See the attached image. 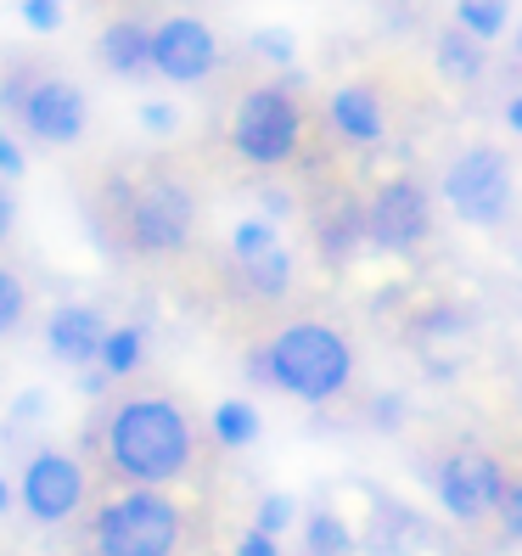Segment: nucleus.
<instances>
[{
    "label": "nucleus",
    "instance_id": "obj_33",
    "mask_svg": "<svg viewBox=\"0 0 522 556\" xmlns=\"http://www.w3.org/2000/svg\"><path fill=\"white\" fill-rule=\"evenodd\" d=\"M12 506V489H7V478H0V511H7Z\"/></svg>",
    "mask_w": 522,
    "mask_h": 556
},
{
    "label": "nucleus",
    "instance_id": "obj_34",
    "mask_svg": "<svg viewBox=\"0 0 522 556\" xmlns=\"http://www.w3.org/2000/svg\"><path fill=\"white\" fill-rule=\"evenodd\" d=\"M517 46H522V35H517Z\"/></svg>",
    "mask_w": 522,
    "mask_h": 556
},
{
    "label": "nucleus",
    "instance_id": "obj_9",
    "mask_svg": "<svg viewBox=\"0 0 522 556\" xmlns=\"http://www.w3.org/2000/svg\"><path fill=\"white\" fill-rule=\"evenodd\" d=\"M152 68L175 85H198L219 68V35L203 17H163L152 28Z\"/></svg>",
    "mask_w": 522,
    "mask_h": 556
},
{
    "label": "nucleus",
    "instance_id": "obj_26",
    "mask_svg": "<svg viewBox=\"0 0 522 556\" xmlns=\"http://www.w3.org/2000/svg\"><path fill=\"white\" fill-rule=\"evenodd\" d=\"M23 23L40 28V35H51V28L62 23V7H56V0H23Z\"/></svg>",
    "mask_w": 522,
    "mask_h": 556
},
{
    "label": "nucleus",
    "instance_id": "obj_7",
    "mask_svg": "<svg viewBox=\"0 0 522 556\" xmlns=\"http://www.w3.org/2000/svg\"><path fill=\"white\" fill-rule=\"evenodd\" d=\"M500 501H506V472L488 450H455L438 467V506L455 522H478L500 511Z\"/></svg>",
    "mask_w": 522,
    "mask_h": 556
},
{
    "label": "nucleus",
    "instance_id": "obj_30",
    "mask_svg": "<svg viewBox=\"0 0 522 556\" xmlns=\"http://www.w3.org/2000/svg\"><path fill=\"white\" fill-rule=\"evenodd\" d=\"M141 124H147V129H175V108L147 102V108H141Z\"/></svg>",
    "mask_w": 522,
    "mask_h": 556
},
{
    "label": "nucleus",
    "instance_id": "obj_27",
    "mask_svg": "<svg viewBox=\"0 0 522 556\" xmlns=\"http://www.w3.org/2000/svg\"><path fill=\"white\" fill-rule=\"evenodd\" d=\"M500 522H506V534H511V540H522V478H517V483H506Z\"/></svg>",
    "mask_w": 522,
    "mask_h": 556
},
{
    "label": "nucleus",
    "instance_id": "obj_6",
    "mask_svg": "<svg viewBox=\"0 0 522 556\" xmlns=\"http://www.w3.org/2000/svg\"><path fill=\"white\" fill-rule=\"evenodd\" d=\"M191 219H198V203L180 180H152L136 203H129V248L141 253H180L191 242Z\"/></svg>",
    "mask_w": 522,
    "mask_h": 556
},
{
    "label": "nucleus",
    "instance_id": "obj_21",
    "mask_svg": "<svg viewBox=\"0 0 522 556\" xmlns=\"http://www.w3.org/2000/svg\"><path fill=\"white\" fill-rule=\"evenodd\" d=\"M360 231H371V219L360 214V208H354V203H343L332 219H326V231H320V242H326V253H348L354 242H360Z\"/></svg>",
    "mask_w": 522,
    "mask_h": 556
},
{
    "label": "nucleus",
    "instance_id": "obj_29",
    "mask_svg": "<svg viewBox=\"0 0 522 556\" xmlns=\"http://www.w3.org/2000/svg\"><path fill=\"white\" fill-rule=\"evenodd\" d=\"M237 556H281V545H276L270 534H258V529H247V534L237 540Z\"/></svg>",
    "mask_w": 522,
    "mask_h": 556
},
{
    "label": "nucleus",
    "instance_id": "obj_25",
    "mask_svg": "<svg viewBox=\"0 0 522 556\" xmlns=\"http://www.w3.org/2000/svg\"><path fill=\"white\" fill-rule=\"evenodd\" d=\"M253 51H265L270 62H292V51H298V46H292L287 28H258V35H253Z\"/></svg>",
    "mask_w": 522,
    "mask_h": 556
},
{
    "label": "nucleus",
    "instance_id": "obj_18",
    "mask_svg": "<svg viewBox=\"0 0 522 556\" xmlns=\"http://www.w3.org/2000/svg\"><path fill=\"white\" fill-rule=\"evenodd\" d=\"M304 545H309V556H348V551H354V534H348L343 517L315 511V517L304 522Z\"/></svg>",
    "mask_w": 522,
    "mask_h": 556
},
{
    "label": "nucleus",
    "instance_id": "obj_4",
    "mask_svg": "<svg viewBox=\"0 0 522 556\" xmlns=\"http://www.w3.org/2000/svg\"><path fill=\"white\" fill-rule=\"evenodd\" d=\"M304 136V108L292 102L287 85H253L242 102H237V124H231V141L247 163H287L298 152Z\"/></svg>",
    "mask_w": 522,
    "mask_h": 556
},
{
    "label": "nucleus",
    "instance_id": "obj_10",
    "mask_svg": "<svg viewBox=\"0 0 522 556\" xmlns=\"http://www.w3.org/2000/svg\"><path fill=\"white\" fill-rule=\"evenodd\" d=\"M366 219H371V237H377L387 253H410V248H421V242H428V231H433L428 191H421L410 175L387 180V186L377 191V198H371Z\"/></svg>",
    "mask_w": 522,
    "mask_h": 556
},
{
    "label": "nucleus",
    "instance_id": "obj_11",
    "mask_svg": "<svg viewBox=\"0 0 522 556\" xmlns=\"http://www.w3.org/2000/svg\"><path fill=\"white\" fill-rule=\"evenodd\" d=\"M85 90L68 85V79H40L35 90H28V102H23V124H28V136L35 141H51V147H68L85 136Z\"/></svg>",
    "mask_w": 522,
    "mask_h": 556
},
{
    "label": "nucleus",
    "instance_id": "obj_3",
    "mask_svg": "<svg viewBox=\"0 0 522 556\" xmlns=\"http://www.w3.org/2000/svg\"><path fill=\"white\" fill-rule=\"evenodd\" d=\"M180 506L163 489H129L96 511V556H175L180 551Z\"/></svg>",
    "mask_w": 522,
    "mask_h": 556
},
{
    "label": "nucleus",
    "instance_id": "obj_14",
    "mask_svg": "<svg viewBox=\"0 0 522 556\" xmlns=\"http://www.w3.org/2000/svg\"><path fill=\"white\" fill-rule=\"evenodd\" d=\"M332 124L343 129L348 141H377L382 136V102H377V90H366V85H343L338 96H332Z\"/></svg>",
    "mask_w": 522,
    "mask_h": 556
},
{
    "label": "nucleus",
    "instance_id": "obj_32",
    "mask_svg": "<svg viewBox=\"0 0 522 556\" xmlns=\"http://www.w3.org/2000/svg\"><path fill=\"white\" fill-rule=\"evenodd\" d=\"M506 118H511V129H522V96H517V102L506 108Z\"/></svg>",
    "mask_w": 522,
    "mask_h": 556
},
{
    "label": "nucleus",
    "instance_id": "obj_12",
    "mask_svg": "<svg viewBox=\"0 0 522 556\" xmlns=\"http://www.w3.org/2000/svg\"><path fill=\"white\" fill-rule=\"evenodd\" d=\"M46 343H51L56 359H68V366H90V359H102L107 320L96 315L90 304H62V309L46 320Z\"/></svg>",
    "mask_w": 522,
    "mask_h": 556
},
{
    "label": "nucleus",
    "instance_id": "obj_28",
    "mask_svg": "<svg viewBox=\"0 0 522 556\" xmlns=\"http://www.w3.org/2000/svg\"><path fill=\"white\" fill-rule=\"evenodd\" d=\"M28 169V163H23V152H17V141L7 136V129H0V175H7V180H17Z\"/></svg>",
    "mask_w": 522,
    "mask_h": 556
},
{
    "label": "nucleus",
    "instance_id": "obj_20",
    "mask_svg": "<svg viewBox=\"0 0 522 556\" xmlns=\"http://www.w3.org/2000/svg\"><path fill=\"white\" fill-rule=\"evenodd\" d=\"M141 366V332L136 326H118V332H107V343H102V371L107 377H129Z\"/></svg>",
    "mask_w": 522,
    "mask_h": 556
},
{
    "label": "nucleus",
    "instance_id": "obj_24",
    "mask_svg": "<svg viewBox=\"0 0 522 556\" xmlns=\"http://www.w3.org/2000/svg\"><path fill=\"white\" fill-rule=\"evenodd\" d=\"M292 517H298V511H292V501H287V495H265V501H258V517H253V529L276 540V534L287 529Z\"/></svg>",
    "mask_w": 522,
    "mask_h": 556
},
{
    "label": "nucleus",
    "instance_id": "obj_22",
    "mask_svg": "<svg viewBox=\"0 0 522 556\" xmlns=\"http://www.w3.org/2000/svg\"><path fill=\"white\" fill-rule=\"evenodd\" d=\"M231 248H237L242 265H253V258H265V253L276 248V231H270L265 219H242V225H237V237H231Z\"/></svg>",
    "mask_w": 522,
    "mask_h": 556
},
{
    "label": "nucleus",
    "instance_id": "obj_2",
    "mask_svg": "<svg viewBox=\"0 0 522 556\" xmlns=\"http://www.w3.org/2000/svg\"><path fill=\"white\" fill-rule=\"evenodd\" d=\"M265 359H270V382L287 388V394H298V400H309V405L338 400L348 388V377H354L348 338L332 332V326H320V320H298V326H287V332H276Z\"/></svg>",
    "mask_w": 522,
    "mask_h": 556
},
{
    "label": "nucleus",
    "instance_id": "obj_15",
    "mask_svg": "<svg viewBox=\"0 0 522 556\" xmlns=\"http://www.w3.org/2000/svg\"><path fill=\"white\" fill-rule=\"evenodd\" d=\"M438 68L449 79H478L483 74V40H472L467 28H444L438 35Z\"/></svg>",
    "mask_w": 522,
    "mask_h": 556
},
{
    "label": "nucleus",
    "instance_id": "obj_17",
    "mask_svg": "<svg viewBox=\"0 0 522 556\" xmlns=\"http://www.w3.org/2000/svg\"><path fill=\"white\" fill-rule=\"evenodd\" d=\"M242 270H247V287L258 292V299H281V292L292 287V253L270 248L265 258H253V265H242Z\"/></svg>",
    "mask_w": 522,
    "mask_h": 556
},
{
    "label": "nucleus",
    "instance_id": "obj_13",
    "mask_svg": "<svg viewBox=\"0 0 522 556\" xmlns=\"http://www.w3.org/2000/svg\"><path fill=\"white\" fill-rule=\"evenodd\" d=\"M102 62H107L113 74H124V79L147 74V68H152V28L136 23V17L113 23L107 35H102Z\"/></svg>",
    "mask_w": 522,
    "mask_h": 556
},
{
    "label": "nucleus",
    "instance_id": "obj_19",
    "mask_svg": "<svg viewBox=\"0 0 522 556\" xmlns=\"http://www.w3.org/2000/svg\"><path fill=\"white\" fill-rule=\"evenodd\" d=\"M455 28H467L472 40L488 46L506 28V0H461V7H455Z\"/></svg>",
    "mask_w": 522,
    "mask_h": 556
},
{
    "label": "nucleus",
    "instance_id": "obj_23",
    "mask_svg": "<svg viewBox=\"0 0 522 556\" xmlns=\"http://www.w3.org/2000/svg\"><path fill=\"white\" fill-rule=\"evenodd\" d=\"M23 309H28V292H23V281L0 265V338L12 332V326L23 320Z\"/></svg>",
    "mask_w": 522,
    "mask_h": 556
},
{
    "label": "nucleus",
    "instance_id": "obj_8",
    "mask_svg": "<svg viewBox=\"0 0 522 556\" xmlns=\"http://www.w3.org/2000/svg\"><path fill=\"white\" fill-rule=\"evenodd\" d=\"M23 511L35 522H68L85 506V467L68 450H40L23 467V489H17Z\"/></svg>",
    "mask_w": 522,
    "mask_h": 556
},
{
    "label": "nucleus",
    "instance_id": "obj_5",
    "mask_svg": "<svg viewBox=\"0 0 522 556\" xmlns=\"http://www.w3.org/2000/svg\"><path fill=\"white\" fill-rule=\"evenodd\" d=\"M444 198L467 225H495L511 208V169L495 147H472L444 169Z\"/></svg>",
    "mask_w": 522,
    "mask_h": 556
},
{
    "label": "nucleus",
    "instance_id": "obj_31",
    "mask_svg": "<svg viewBox=\"0 0 522 556\" xmlns=\"http://www.w3.org/2000/svg\"><path fill=\"white\" fill-rule=\"evenodd\" d=\"M7 231H12V191L0 186V237H7Z\"/></svg>",
    "mask_w": 522,
    "mask_h": 556
},
{
    "label": "nucleus",
    "instance_id": "obj_16",
    "mask_svg": "<svg viewBox=\"0 0 522 556\" xmlns=\"http://www.w3.org/2000/svg\"><path fill=\"white\" fill-rule=\"evenodd\" d=\"M214 439H219L225 450L253 444V439H258V410H253L247 400H225V405L214 410Z\"/></svg>",
    "mask_w": 522,
    "mask_h": 556
},
{
    "label": "nucleus",
    "instance_id": "obj_1",
    "mask_svg": "<svg viewBox=\"0 0 522 556\" xmlns=\"http://www.w3.org/2000/svg\"><path fill=\"white\" fill-rule=\"evenodd\" d=\"M107 462L136 483V489H163L191 467V421L175 400H124L107 421Z\"/></svg>",
    "mask_w": 522,
    "mask_h": 556
}]
</instances>
